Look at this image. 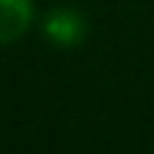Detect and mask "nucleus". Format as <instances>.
<instances>
[{
	"instance_id": "f03ea898",
	"label": "nucleus",
	"mask_w": 154,
	"mask_h": 154,
	"mask_svg": "<svg viewBox=\"0 0 154 154\" xmlns=\"http://www.w3.org/2000/svg\"><path fill=\"white\" fill-rule=\"evenodd\" d=\"M32 22L30 0H0V43H11L27 32Z\"/></svg>"
},
{
	"instance_id": "f257e3e1",
	"label": "nucleus",
	"mask_w": 154,
	"mask_h": 154,
	"mask_svg": "<svg viewBox=\"0 0 154 154\" xmlns=\"http://www.w3.org/2000/svg\"><path fill=\"white\" fill-rule=\"evenodd\" d=\"M43 30H46L51 43H57V46H76L87 35V22L73 8H54L46 16V22H43Z\"/></svg>"
}]
</instances>
